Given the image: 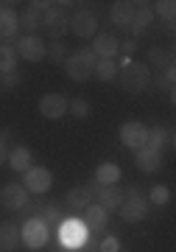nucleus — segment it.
Returning <instances> with one entry per match:
<instances>
[{"label":"nucleus","instance_id":"17","mask_svg":"<svg viewBox=\"0 0 176 252\" xmlns=\"http://www.w3.org/2000/svg\"><path fill=\"white\" fill-rule=\"evenodd\" d=\"M109 17H112L115 26H120V28H132L134 3H129V0H117V3H112V11H109Z\"/></svg>","mask_w":176,"mask_h":252},{"label":"nucleus","instance_id":"29","mask_svg":"<svg viewBox=\"0 0 176 252\" xmlns=\"http://www.w3.org/2000/svg\"><path fill=\"white\" fill-rule=\"evenodd\" d=\"M165 64H171V56H168L165 48H159V45H151L148 48V67H154V70H162Z\"/></svg>","mask_w":176,"mask_h":252},{"label":"nucleus","instance_id":"33","mask_svg":"<svg viewBox=\"0 0 176 252\" xmlns=\"http://www.w3.org/2000/svg\"><path fill=\"white\" fill-rule=\"evenodd\" d=\"M98 252H120V241L115 235H106V238L98 241Z\"/></svg>","mask_w":176,"mask_h":252},{"label":"nucleus","instance_id":"31","mask_svg":"<svg viewBox=\"0 0 176 252\" xmlns=\"http://www.w3.org/2000/svg\"><path fill=\"white\" fill-rule=\"evenodd\" d=\"M151 9H154V17L174 23V14H176V3H174V0H159V3H151Z\"/></svg>","mask_w":176,"mask_h":252},{"label":"nucleus","instance_id":"23","mask_svg":"<svg viewBox=\"0 0 176 252\" xmlns=\"http://www.w3.org/2000/svg\"><path fill=\"white\" fill-rule=\"evenodd\" d=\"M45 26V11H36L28 6L23 14H20V28H26V34H34L36 28Z\"/></svg>","mask_w":176,"mask_h":252},{"label":"nucleus","instance_id":"18","mask_svg":"<svg viewBox=\"0 0 176 252\" xmlns=\"http://www.w3.org/2000/svg\"><path fill=\"white\" fill-rule=\"evenodd\" d=\"M20 244V224H14V221H3L0 224V250L6 252H14Z\"/></svg>","mask_w":176,"mask_h":252},{"label":"nucleus","instance_id":"12","mask_svg":"<svg viewBox=\"0 0 176 252\" xmlns=\"http://www.w3.org/2000/svg\"><path fill=\"white\" fill-rule=\"evenodd\" d=\"M92 193H95V205H101L106 213L117 210V207L123 205V190L117 188V185H98Z\"/></svg>","mask_w":176,"mask_h":252},{"label":"nucleus","instance_id":"20","mask_svg":"<svg viewBox=\"0 0 176 252\" xmlns=\"http://www.w3.org/2000/svg\"><path fill=\"white\" fill-rule=\"evenodd\" d=\"M67 205L76 207V210L89 207L92 205V188H89V185H76V188H70V193H67Z\"/></svg>","mask_w":176,"mask_h":252},{"label":"nucleus","instance_id":"37","mask_svg":"<svg viewBox=\"0 0 176 252\" xmlns=\"http://www.w3.org/2000/svg\"><path fill=\"white\" fill-rule=\"evenodd\" d=\"M70 252H81V250H70Z\"/></svg>","mask_w":176,"mask_h":252},{"label":"nucleus","instance_id":"13","mask_svg":"<svg viewBox=\"0 0 176 252\" xmlns=\"http://www.w3.org/2000/svg\"><path fill=\"white\" fill-rule=\"evenodd\" d=\"M89 51H92L98 59H115V56L120 54V39L115 34H95Z\"/></svg>","mask_w":176,"mask_h":252},{"label":"nucleus","instance_id":"25","mask_svg":"<svg viewBox=\"0 0 176 252\" xmlns=\"http://www.w3.org/2000/svg\"><path fill=\"white\" fill-rule=\"evenodd\" d=\"M17 51H14V45H0V76L3 73H17Z\"/></svg>","mask_w":176,"mask_h":252},{"label":"nucleus","instance_id":"4","mask_svg":"<svg viewBox=\"0 0 176 252\" xmlns=\"http://www.w3.org/2000/svg\"><path fill=\"white\" fill-rule=\"evenodd\" d=\"M23 174H26V180H23V188H26L28 193H36V196H42V193H48V190L53 188V174L48 171V168H42V165H28Z\"/></svg>","mask_w":176,"mask_h":252},{"label":"nucleus","instance_id":"10","mask_svg":"<svg viewBox=\"0 0 176 252\" xmlns=\"http://www.w3.org/2000/svg\"><path fill=\"white\" fill-rule=\"evenodd\" d=\"M28 196L31 193L23 188V182H6L0 190V205L6 210H23V207H28Z\"/></svg>","mask_w":176,"mask_h":252},{"label":"nucleus","instance_id":"34","mask_svg":"<svg viewBox=\"0 0 176 252\" xmlns=\"http://www.w3.org/2000/svg\"><path fill=\"white\" fill-rule=\"evenodd\" d=\"M17 84H20V73H3L0 76V87L3 90H14Z\"/></svg>","mask_w":176,"mask_h":252},{"label":"nucleus","instance_id":"9","mask_svg":"<svg viewBox=\"0 0 176 252\" xmlns=\"http://www.w3.org/2000/svg\"><path fill=\"white\" fill-rule=\"evenodd\" d=\"M45 45H48V42H45L39 34H26L17 45H14V51H17V56H23L26 62H42L45 59Z\"/></svg>","mask_w":176,"mask_h":252},{"label":"nucleus","instance_id":"16","mask_svg":"<svg viewBox=\"0 0 176 252\" xmlns=\"http://www.w3.org/2000/svg\"><path fill=\"white\" fill-rule=\"evenodd\" d=\"M17 31H20V14L11 9V3H6L0 9V36L11 39V36H17Z\"/></svg>","mask_w":176,"mask_h":252},{"label":"nucleus","instance_id":"26","mask_svg":"<svg viewBox=\"0 0 176 252\" xmlns=\"http://www.w3.org/2000/svg\"><path fill=\"white\" fill-rule=\"evenodd\" d=\"M67 51H70V48L64 45V39H53V42L45 45V56H48V62H53V64H64Z\"/></svg>","mask_w":176,"mask_h":252},{"label":"nucleus","instance_id":"6","mask_svg":"<svg viewBox=\"0 0 176 252\" xmlns=\"http://www.w3.org/2000/svg\"><path fill=\"white\" fill-rule=\"evenodd\" d=\"M146 140H148V126L146 124H140V121H126V124L120 126V143H123L126 149L137 152V149L146 146Z\"/></svg>","mask_w":176,"mask_h":252},{"label":"nucleus","instance_id":"30","mask_svg":"<svg viewBox=\"0 0 176 252\" xmlns=\"http://www.w3.org/2000/svg\"><path fill=\"white\" fill-rule=\"evenodd\" d=\"M165 143H168V132L162 129V126H151L146 146H148V149H154V152H162V146H165Z\"/></svg>","mask_w":176,"mask_h":252},{"label":"nucleus","instance_id":"2","mask_svg":"<svg viewBox=\"0 0 176 252\" xmlns=\"http://www.w3.org/2000/svg\"><path fill=\"white\" fill-rule=\"evenodd\" d=\"M117 81L129 93H143L151 87V67L146 62H132L126 64L123 70H117Z\"/></svg>","mask_w":176,"mask_h":252},{"label":"nucleus","instance_id":"27","mask_svg":"<svg viewBox=\"0 0 176 252\" xmlns=\"http://www.w3.org/2000/svg\"><path fill=\"white\" fill-rule=\"evenodd\" d=\"M92 76L101 79V81H115L117 79V62H115V59H98Z\"/></svg>","mask_w":176,"mask_h":252},{"label":"nucleus","instance_id":"5","mask_svg":"<svg viewBox=\"0 0 176 252\" xmlns=\"http://www.w3.org/2000/svg\"><path fill=\"white\" fill-rule=\"evenodd\" d=\"M48 233H51V230L34 216L20 227V244H26L28 250H42L45 244H48Z\"/></svg>","mask_w":176,"mask_h":252},{"label":"nucleus","instance_id":"15","mask_svg":"<svg viewBox=\"0 0 176 252\" xmlns=\"http://www.w3.org/2000/svg\"><path fill=\"white\" fill-rule=\"evenodd\" d=\"M81 213H84V216H81L84 227H87V230H92L95 235H98V233H101V230L106 227V219H109V213H106V210H104L101 205H95V202H92V205H89V207H84Z\"/></svg>","mask_w":176,"mask_h":252},{"label":"nucleus","instance_id":"3","mask_svg":"<svg viewBox=\"0 0 176 252\" xmlns=\"http://www.w3.org/2000/svg\"><path fill=\"white\" fill-rule=\"evenodd\" d=\"M89 238V230L84 227L81 219H62L59 224V241L64 250H81Z\"/></svg>","mask_w":176,"mask_h":252},{"label":"nucleus","instance_id":"1","mask_svg":"<svg viewBox=\"0 0 176 252\" xmlns=\"http://www.w3.org/2000/svg\"><path fill=\"white\" fill-rule=\"evenodd\" d=\"M95 62L98 56L89 51V48H76L73 54H67L64 59V73H67V79L73 81H87L92 79V73H95Z\"/></svg>","mask_w":176,"mask_h":252},{"label":"nucleus","instance_id":"32","mask_svg":"<svg viewBox=\"0 0 176 252\" xmlns=\"http://www.w3.org/2000/svg\"><path fill=\"white\" fill-rule=\"evenodd\" d=\"M67 112H70L73 118H89V112H92V104H89L87 98H73L70 107H67Z\"/></svg>","mask_w":176,"mask_h":252},{"label":"nucleus","instance_id":"8","mask_svg":"<svg viewBox=\"0 0 176 252\" xmlns=\"http://www.w3.org/2000/svg\"><path fill=\"white\" fill-rule=\"evenodd\" d=\"M70 31L76 36H81V39H92V36L98 34V17H95V11L79 9L70 17Z\"/></svg>","mask_w":176,"mask_h":252},{"label":"nucleus","instance_id":"35","mask_svg":"<svg viewBox=\"0 0 176 252\" xmlns=\"http://www.w3.org/2000/svg\"><path fill=\"white\" fill-rule=\"evenodd\" d=\"M134 51H137V39H123V42H120V54H123V56L132 59Z\"/></svg>","mask_w":176,"mask_h":252},{"label":"nucleus","instance_id":"11","mask_svg":"<svg viewBox=\"0 0 176 252\" xmlns=\"http://www.w3.org/2000/svg\"><path fill=\"white\" fill-rule=\"evenodd\" d=\"M67 107H70V101L64 98L62 93H48V95L39 98V112H42V118H48V121L64 118L67 115Z\"/></svg>","mask_w":176,"mask_h":252},{"label":"nucleus","instance_id":"22","mask_svg":"<svg viewBox=\"0 0 176 252\" xmlns=\"http://www.w3.org/2000/svg\"><path fill=\"white\" fill-rule=\"evenodd\" d=\"M11 165V171H26L28 165H31V152H28L26 146H14V149H9V160H6Z\"/></svg>","mask_w":176,"mask_h":252},{"label":"nucleus","instance_id":"28","mask_svg":"<svg viewBox=\"0 0 176 252\" xmlns=\"http://www.w3.org/2000/svg\"><path fill=\"white\" fill-rule=\"evenodd\" d=\"M146 199H148L151 207H165L168 202H171V188H168V185H151Z\"/></svg>","mask_w":176,"mask_h":252},{"label":"nucleus","instance_id":"38","mask_svg":"<svg viewBox=\"0 0 176 252\" xmlns=\"http://www.w3.org/2000/svg\"><path fill=\"white\" fill-rule=\"evenodd\" d=\"M0 45H3V36H0Z\"/></svg>","mask_w":176,"mask_h":252},{"label":"nucleus","instance_id":"39","mask_svg":"<svg viewBox=\"0 0 176 252\" xmlns=\"http://www.w3.org/2000/svg\"><path fill=\"white\" fill-rule=\"evenodd\" d=\"M120 252H123V250H120Z\"/></svg>","mask_w":176,"mask_h":252},{"label":"nucleus","instance_id":"24","mask_svg":"<svg viewBox=\"0 0 176 252\" xmlns=\"http://www.w3.org/2000/svg\"><path fill=\"white\" fill-rule=\"evenodd\" d=\"M154 23V9L151 3H134V17H132V28H146Z\"/></svg>","mask_w":176,"mask_h":252},{"label":"nucleus","instance_id":"14","mask_svg":"<svg viewBox=\"0 0 176 252\" xmlns=\"http://www.w3.org/2000/svg\"><path fill=\"white\" fill-rule=\"evenodd\" d=\"M134 165L140 168L143 174H157L162 168V152H154L148 146H143L134 152Z\"/></svg>","mask_w":176,"mask_h":252},{"label":"nucleus","instance_id":"21","mask_svg":"<svg viewBox=\"0 0 176 252\" xmlns=\"http://www.w3.org/2000/svg\"><path fill=\"white\" fill-rule=\"evenodd\" d=\"M95 182L98 185H117L120 182V168L115 162H101L95 168Z\"/></svg>","mask_w":176,"mask_h":252},{"label":"nucleus","instance_id":"19","mask_svg":"<svg viewBox=\"0 0 176 252\" xmlns=\"http://www.w3.org/2000/svg\"><path fill=\"white\" fill-rule=\"evenodd\" d=\"M36 219L42 221L48 230H53V227H59L62 224V210H59V202H48V205L39 207V213H36Z\"/></svg>","mask_w":176,"mask_h":252},{"label":"nucleus","instance_id":"36","mask_svg":"<svg viewBox=\"0 0 176 252\" xmlns=\"http://www.w3.org/2000/svg\"><path fill=\"white\" fill-rule=\"evenodd\" d=\"M6 160H9V140L0 135V165H3Z\"/></svg>","mask_w":176,"mask_h":252},{"label":"nucleus","instance_id":"7","mask_svg":"<svg viewBox=\"0 0 176 252\" xmlns=\"http://www.w3.org/2000/svg\"><path fill=\"white\" fill-rule=\"evenodd\" d=\"M148 210H151V205H148V199L143 196V193L123 199V205L117 207L120 219H123V221H129V224H134V221H143V219L148 216Z\"/></svg>","mask_w":176,"mask_h":252}]
</instances>
